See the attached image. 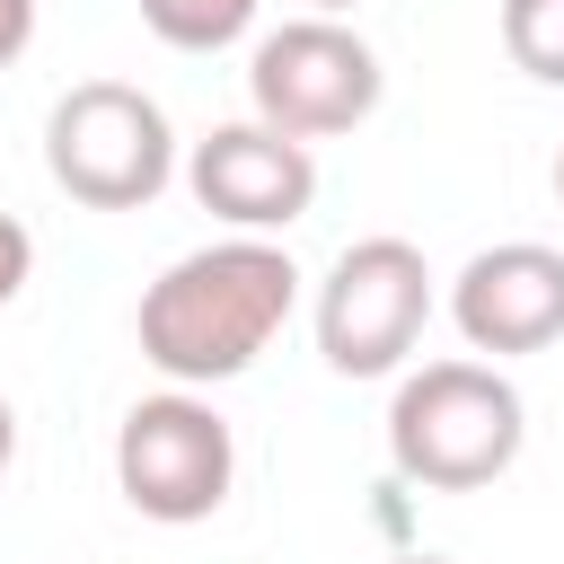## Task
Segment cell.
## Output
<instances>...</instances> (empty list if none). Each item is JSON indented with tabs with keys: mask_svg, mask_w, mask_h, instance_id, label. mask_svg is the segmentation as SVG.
I'll return each mask as SVG.
<instances>
[{
	"mask_svg": "<svg viewBox=\"0 0 564 564\" xmlns=\"http://www.w3.org/2000/svg\"><path fill=\"white\" fill-rule=\"evenodd\" d=\"M44 176L88 212H141L176 176V132L132 79H79L44 115Z\"/></svg>",
	"mask_w": 564,
	"mask_h": 564,
	"instance_id": "obj_3",
	"label": "cell"
},
{
	"mask_svg": "<svg viewBox=\"0 0 564 564\" xmlns=\"http://www.w3.org/2000/svg\"><path fill=\"white\" fill-rule=\"evenodd\" d=\"M185 185L238 238H273L317 203V159H308V141H291V132L247 115V123H212L185 150Z\"/></svg>",
	"mask_w": 564,
	"mask_h": 564,
	"instance_id": "obj_7",
	"label": "cell"
},
{
	"mask_svg": "<svg viewBox=\"0 0 564 564\" xmlns=\"http://www.w3.org/2000/svg\"><path fill=\"white\" fill-rule=\"evenodd\" d=\"M379 88H388V70L344 18H282L247 53V106H256V123H273L291 141H326V132L370 123Z\"/></svg>",
	"mask_w": 564,
	"mask_h": 564,
	"instance_id": "obj_6",
	"label": "cell"
},
{
	"mask_svg": "<svg viewBox=\"0 0 564 564\" xmlns=\"http://www.w3.org/2000/svg\"><path fill=\"white\" fill-rule=\"evenodd\" d=\"M256 9L264 0H141V26L159 44H176V53H220V44H238L256 26Z\"/></svg>",
	"mask_w": 564,
	"mask_h": 564,
	"instance_id": "obj_9",
	"label": "cell"
},
{
	"mask_svg": "<svg viewBox=\"0 0 564 564\" xmlns=\"http://www.w3.org/2000/svg\"><path fill=\"white\" fill-rule=\"evenodd\" d=\"M344 9H352V0H308V18H344Z\"/></svg>",
	"mask_w": 564,
	"mask_h": 564,
	"instance_id": "obj_14",
	"label": "cell"
},
{
	"mask_svg": "<svg viewBox=\"0 0 564 564\" xmlns=\"http://www.w3.org/2000/svg\"><path fill=\"white\" fill-rule=\"evenodd\" d=\"M291 300H300V264L273 238H212L141 291L132 335L167 388H220L291 326Z\"/></svg>",
	"mask_w": 564,
	"mask_h": 564,
	"instance_id": "obj_1",
	"label": "cell"
},
{
	"mask_svg": "<svg viewBox=\"0 0 564 564\" xmlns=\"http://www.w3.org/2000/svg\"><path fill=\"white\" fill-rule=\"evenodd\" d=\"M26 273H35V238H26L18 212H0V308L26 291Z\"/></svg>",
	"mask_w": 564,
	"mask_h": 564,
	"instance_id": "obj_11",
	"label": "cell"
},
{
	"mask_svg": "<svg viewBox=\"0 0 564 564\" xmlns=\"http://www.w3.org/2000/svg\"><path fill=\"white\" fill-rule=\"evenodd\" d=\"M18 458V414H9V397H0V467Z\"/></svg>",
	"mask_w": 564,
	"mask_h": 564,
	"instance_id": "obj_13",
	"label": "cell"
},
{
	"mask_svg": "<svg viewBox=\"0 0 564 564\" xmlns=\"http://www.w3.org/2000/svg\"><path fill=\"white\" fill-rule=\"evenodd\" d=\"M555 203H564V150H555Z\"/></svg>",
	"mask_w": 564,
	"mask_h": 564,
	"instance_id": "obj_15",
	"label": "cell"
},
{
	"mask_svg": "<svg viewBox=\"0 0 564 564\" xmlns=\"http://www.w3.org/2000/svg\"><path fill=\"white\" fill-rule=\"evenodd\" d=\"M405 564H449V555H405Z\"/></svg>",
	"mask_w": 564,
	"mask_h": 564,
	"instance_id": "obj_16",
	"label": "cell"
},
{
	"mask_svg": "<svg viewBox=\"0 0 564 564\" xmlns=\"http://www.w3.org/2000/svg\"><path fill=\"white\" fill-rule=\"evenodd\" d=\"M35 44V0H0V70Z\"/></svg>",
	"mask_w": 564,
	"mask_h": 564,
	"instance_id": "obj_12",
	"label": "cell"
},
{
	"mask_svg": "<svg viewBox=\"0 0 564 564\" xmlns=\"http://www.w3.org/2000/svg\"><path fill=\"white\" fill-rule=\"evenodd\" d=\"M229 476H238V441H229L220 405L194 397V388L141 397V405L123 414V432H115V485H123V502H132L141 520H159V529L212 520V511L229 502Z\"/></svg>",
	"mask_w": 564,
	"mask_h": 564,
	"instance_id": "obj_5",
	"label": "cell"
},
{
	"mask_svg": "<svg viewBox=\"0 0 564 564\" xmlns=\"http://www.w3.org/2000/svg\"><path fill=\"white\" fill-rule=\"evenodd\" d=\"M502 53L529 79L564 88V0H502Z\"/></svg>",
	"mask_w": 564,
	"mask_h": 564,
	"instance_id": "obj_10",
	"label": "cell"
},
{
	"mask_svg": "<svg viewBox=\"0 0 564 564\" xmlns=\"http://www.w3.org/2000/svg\"><path fill=\"white\" fill-rule=\"evenodd\" d=\"M529 441V405L494 361H423L388 397V458L432 494L494 485Z\"/></svg>",
	"mask_w": 564,
	"mask_h": 564,
	"instance_id": "obj_2",
	"label": "cell"
},
{
	"mask_svg": "<svg viewBox=\"0 0 564 564\" xmlns=\"http://www.w3.org/2000/svg\"><path fill=\"white\" fill-rule=\"evenodd\" d=\"M449 326L467 335V352H546L564 335V256L538 238H502L476 247L449 282Z\"/></svg>",
	"mask_w": 564,
	"mask_h": 564,
	"instance_id": "obj_8",
	"label": "cell"
},
{
	"mask_svg": "<svg viewBox=\"0 0 564 564\" xmlns=\"http://www.w3.org/2000/svg\"><path fill=\"white\" fill-rule=\"evenodd\" d=\"M432 264L414 238H352L317 282V352L335 379H388L423 344Z\"/></svg>",
	"mask_w": 564,
	"mask_h": 564,
	"instance_id": "obj_4",
	"label": "cell"
}]
</instances>
